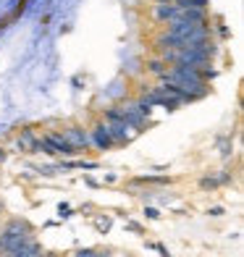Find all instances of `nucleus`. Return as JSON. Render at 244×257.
Returning a JSON list of instances; mask_svg holds the SVG:
<instances>
[{
    "mask_svg": "<svg viewBox=\"0 0 244 257\" xmlns=\"http://www.w3.org/2000/svg\"><path fill=\"white\" fill-rule=\"evenodd\" d=\"M63 139L68 145H71L76 153H84V150H89V134L84 132V128H79V126H68L66 132H63Z\"/></svg>",
    "mask_w": 244,
    "mask_h": 257,
    "instance_id": "2",
    "label": "nucleus"
},
{
    "mask_svg": "<svg viewBox=\"0 0 244 257\" xmlns=\"http://www.w3.org/2000/svg\"><path fill=\"white\" fill-rule=\"evenodd\" d=\"M89 142L97 145L100 150H110V147H113V139H110V134H108V126H95V128H92Z\"/></svg>",
    "mask_w": 244,
    "mask_h": 257,
    "instance_id": "3",
    "label": "nucleus"
},
{
    "mask_svg": "<svg viewBox=\"0 0 244 257\" xmlns=\"http://www.w3.org/2000/svg\"><path fill=\"white\" fill-rule=\"evenodd\" d=\"M6 158V153H3V147H0V160H3Z\"/></svg>",
    "mask_w": 244,
    "mask_h": 257,
    "instance_id": "8",
    "label": "nucleus"
},
{
    "mask_svg": "<svg viewBox=\"0 0 244 257\" xmlns=\"http://www.w3.org/2000/svg\"><path fill=\"white\" fill-rule=\"evenodd\" d=\"M34 139H37V137H34L32 132H21V137L16 139V145H19V150H27V153H32V150H34Z\"/></svg>",
    "mask_w": 244,
    "mask_h": 257,
    "instance_id": "4",
    "label": "nucleus"
},
{
    "mask_svg": "<svg viewBox=\"0 0 244 257\" xmlns=\"http://www.w3.org/2000/svg\"><path fill=\"white\" fill-rule=\"evenodd\" d=\"M76 257H95V249H79Z\"/></svg>",
    "mask_w": 244,
    "mask_h": 257,
    "instance_id": "6",
    "label": "nucleus"
},
{
    "mask_svg": "<svg viewBox=\"0 0 244 257\" xmlns=\"http://www.w3.org/2000/svg\"><path fill=\"white\" fill-rule=\"evenodd\" d=\"M147 68H150V71H153V74H158V76H163V74L168 71L166 61H150V63H147Z\"/></svg>",
    "mask_w": 244,
    "mask_h": 257,
    "instance_id": "5",
    "label": "nucleus"
},
{
    "mask_svg": "<svg viewBox=\"0 0 244 257\" xmlns=\"http://www.w3.org/2000/svg\"><path fill=\"white\" fill-rule=\"evenodd\" d=\"M210 215H223V207H210Z\"/></svg>",
    "mask_w": 244,
    "mask_h": 257,
    "instance_id": "7",
    "label": "nucleus"
},
{
    "mask_svg": "<svg viewBox=\"0 0 244 257\" xmlns=\"http://www.w3.org/2000/svg\"><path fill=\"white\" fill-rule=\"evenodd\" d=\"M3 257H11V254H3Z\"/></svg>",
    "mask_w": 244,
    "mask_h": 257,
    "instance_id": "9",
    "label": "nucleus"
},
{
    "mask_svg": "<svg viewBox=\"0 0 244 257\" xmlns=\"http://www.w3.org/2000/svg\"><path fill=\"white\" fill-rule=\"evenodd\" d=\"M32 153H50V155H76V150L63 139V134H45L40 139H34V150Z\"/></svg>",
    "mask_w": 244,
    "mask_h": 257,
    "instance_id": "1",
    "label": "nucleus"
},
{
    "mask_svg": "<svg viewBox=\"0 0 244 257\" xmlns=\"http://www.w3.org/2000/svg\"><path fill=\"white\" fill-rule=\"evenodd\" d=\"M0 252H3V249H0Z\"/></svg>",
    "mask_w": 244,
    "mask_h": 257,
    "instance_id": "10",
    "label": "nucleus"
}]
</instances>
